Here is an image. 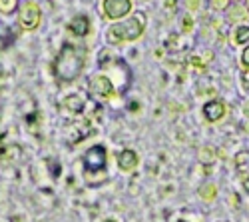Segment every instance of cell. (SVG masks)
I'll use <instances>...</instances> for the list:
<instances>
[{
  "instance_id": "obj_17",
  "label": "cell",
  "mask_w": 249,
  "mask_h": 222,
  "mask_svg": "<svg viewBox=\"0 0 249 222\" xmlns=\"http://www.w3.org/2000/svg\"><path fill=\"white\" fill-rule=\"evenodd\" d=\"M212 8L213 10H227L230 8V0H212Z\"/></svg>"
},
{
  "instance_id": "obj_23",
  "label": "cell",
  "mask_w": 249,
  "mask_h": 222,
  "mask_svg": "<svg viewBox=\"0 0 249 222\" xmlns=\"http://www.w3.org/2000/svg\"><path fill=\"white\" fill-rule=\"evenodd\" d=\"M165 6H168V8H176V0H165Z\"/></svg>"
},
{
  "instance_id": "obj_22",
  "label": "cell",
  "mask_w": 249,
  "mask_h": 222,
  "mask_svg": "<svg viewBox=\"0 0 249 222\" xmlns=\"http://www.w3.org/2000/svg\"><path fill=\"white\" fill-rule=\"evenodd\" d=\"M241 82H243V88L249 92V72H243L241 74Z\"/></svg>"
},
{
  "instance_id": "obj_6",
  "label": "cell",
  "mask_w": 249,
  "mask_h": 222,
  "mask_svg": "<svg viewBox=\"0 0 249 222\" xmlns=\"http://www.w3.org/2000/svg\"><path fill=\"white\" fill-rule=\"evenodd\" d=\"M40 24V8L34 2H28L20 12V26L24 30H36Z\"/></svg>"
},
{
  "instance_id": "obj_27",
  "label": "cell",
  "mask_w": 249,
  "mask_h": 222,
  "mask_svg": "<svg viewBox=\"0 0 249 222\" xmlns=\"http://www.w3.org/2000/svg\"><path fill=\"white\" fill-rule=\"evenodd\" d=\"M106 222H114V220H106Z\"/></svg>"
},
{
  "instance_id": "obj_2",
  "label": "cell",
  "mask_w": 249,
  "mask_h": 222,
  "mask_svg": "<svg viewBox=\"0 0 249 222\" xmlns=\"http://www.w3.org/2000/svg\"><path fill=\"white\" fill-rule=\"evenodd\" d=\"M143 30H146V14L138 12L132 18L112 24L108 30V40L110 42H132L143 34Z\"/></svg>"
},
{
  "instance_id": "obj_16",
  "label": "cell",
  "mask_w": 249,
  "mask_h": 222,
  "mask_svg": "<svg viewBox=\"0 0 249 222\" xmlns=\"http://www.w3.org/2000/svg\"><path fill=\"white\" fill-rule=\"evenodd\" d=\"M16 4H18V0H0V12L8 14L16 8Z\"/></svg>"
},
{
  "instance_id": "obj_4",
  "label": "cell",
  "mask_w": 249,
  "mask_h": 222,
  "mask_svg": "<svg viewBox=\"0 0 249 222\" xmlns=\"http://www.w3.org/2000/svg\"><path fill=\"white\" fill-rule=\"evenodd\" d=\"M88 88H90V94L98 100H110L114 94V84L108 76H94L90 80Z\"/></svg>"
},
{
  "instance_id": "obj_5",
  "label": "cell",
  "mask_w": 249,
  "mask_h": 222,
  "mask_svg": "<svg viewBox=\"0 0 249 222\" xmlns=\"http://www.w3.org/2000/svg\"><path fill=\"white\" fill-rule=\"evenodd\" d=\"M132 10V0H104V16L120 20Z\"/></svg>"
},
{
  "instance_id": "obj_1",
  "label": "cell",
  "mask_w": 249,
  "mask_h": 222,
  "mask_svg": "<svg viewBox=\"0 0 249 222\" xmlns=\"http://www.w3.org/2000/svg\"><path fill=\"white\" fill-rule=\"evenodd\" d=\"M86 62V48L82 44H64L60 48L56 62H54V74L62 82H72L76 80Z\"/></svg>"
},
{
  "instance_id": "obj_24",
  "label": "cell",
  "mask_w": 249,
  "mask_h": 222,
  "mask_svg": "<svg viewBox=\"0 0 249 222\" xmlns=\"http://www.w3.org/2000/svg\"><path fill=\"white\" fill-rule=\"evenodd\" d=\"M245 114L249 116V102H245Z\"/></svg>"
},
{
  "instance_id": "obj_25",
  "label": "cell",
  "mask_w": 249,
  "mask_h": 222,
  "mask_svg": "<svg viewBox=\"0 0 249 222\" xmlns=\"http://www.w3.org/2000/svg\"><path fill=\"white\" fill-rule=\"evenodd\" d=\"M247 8H249V0H247Z\"/></svg>"
},
{
  "instance_id": "obj_20",
  "label": "cell",
  "mask_w": 249,
  "mask_h": 222,
  "mask_svg": "<svg viewBox=\"0 0 249 222\" xmlns=\"http://www.w3.org/2000/svg\"><path fill=\"white\" fill-rule=\"evenodd\" d=\"M241 62H243V66L245 68H249V46L243 50V56H241Z\"/></svg>"
},
{
  "instance_id": "obj_7",
  "label": "cell",
  "mask_w": 249,
  "mask_h": 222,
  "mask_svg": "<svg viewBox=\"0 0 249 222\" xmlns=\"http://www.w3.org/2000/svg\"><path fill=\"white\" fill-rule=\"evenodd\" d=\"M203 116L210 120V122H217L225 116V104L221 100H212V102H207L203 106Z\"/></svg>"
},
{
  "instance_id": "obj_21",
  "label": "cell",
  "mask_w": 249,
  "mask_h": 222,
  "mask_svg": "<svg viewBox=\"0 0 249 222\" xmlns=\"http://www.w3.org/2000/svg\"><path fill=\"white\" fill-rule=\"evenodd\" d=\"M185 4H188L190 10H197L199 8V0H185Z\"/></svg>"
},
{
  "instance_id": "obj_3",
  "label": "cell",
  "mask_w": 249,
  "mask_h": 222,
  "mask_svg": "<svg viewBox=\"0 0 249 222\" xmlns=\"http://www.w3.org/2000/svg\"><path fill=\"white\" fill-rule=\"evenodd\" d=\"M108 166V152L102 144L92 146L86 154H84V170L88 174V178L92 174H104Z\"/></svg>"
},
{
  "instance_id": "obj_10",
  "label": "cell",
  "mask_w": 249,
  "mask_h": 222,
  "mask_svg": "<svg viewBox=\"0 0 249 222\" xmlns=\"http://www.w3.org/2000/svg\"><path fill=\"white\" fill-rule=\"evenodd\" d=\"M118 166H120L122 170H126V172L134 170V168L138 166V154H136L134 150H124V152L120 154V158H118Z\"/></svg>"
},
{
  "instance_id": "obj_28",
  "label": "cell",
  "mask_w": 249,
  "mask_h": 222,
  "mask_svg": "<svg viewBox=\"0 0 249 222\" xmlns=\"http://www.w3.org/2000/svg\"><path fill=\"white\" fill-rule=\"evenodd\" d=\"M233 2H237V0H233Z\"/></svg>"
},
{
  "instance_id": "obj_13",
  "label": "cell",
  "mask_w": 249,
  "mask_h": 222,
  "mask_svg": "<svg viewBox=\"0 0 249 222\" xmlns=\"http://www.w3.org/2000/svg\"><path fill=\"white\" fill-rule=\"evenodd\" d=\"M215 150L213 148H210V146H203L201 150H199V160H201V162L203 164H212L213 162V160H215Z\"/></svg>"
},
{
  "instance_id": "obj_26",
  "label": "cell",
  "mask_w": 249,
  "mask_h": 222,
  "mask_svg": "<svg viewBox=\"0 0 249 222\" xmlns=\"http://www.w3.org/2000/svg\"><path fill=\"white\" fill-rule=\"evenodd\" d=\"M178 222H185V220H178Z\"/></svg>"
},
{
  "instance_id": "obj_14",
  "label": "cell",
  "mask_w": 249,
  "mask_h": 222,
  "mask_svg": "<svg viewBox=\"0 0 249 222\" xmlns=\"http://www.w3.org/2000/svg\"><path fill=\"white\" fill-rule=\"evenodd\" d=\"M235 166H237V170H241V172L249 166V152H247V150H241V152L235 156Z\"/></svg>"
},
{
  "instance_id": "obj_18",
  "label": "cell",
  "mask_w": 249,
  "mask_h": 222,
  "mask_svg": "<svg viewBox=\"0 0 249 222\" xmlns=\"http://www.w3.org/2000/svg\"><path fill=\"white\" fill-rule=\"evenodd\" d=\"M181 26H183L185 32H192V28H194V20H192L190 16H185V18H183V22H181Z\"/></svg>"
},
{
  "instance_id": "obj_11",
  "label": "cell",
  "mask_w": 249,
  "mask_h": 222,
  "mask_svg": "<svg viewBox=\"0 0 249 222\" xmlns=\"http://www.w3.org/2000/svg\"><path fill=\"white\" fill-rule=\"evenodd\" d=\"M249 18V8L247 6H243V4H233V6H230L227 8V20L230 22H243V20H247Z\"/></svg>"
},
{
  "instance_id": "obj_19",
  "label": "cell",
  "mask_w": 249,
  "mask_h": 222,
  "mask_svg": "<svg viewBox=\"0 0 249 222\" xmlns=\"http://www.w3.org/2000/svg\"><path fill=\"white\" fill-rule=\"evenodd\" d=\"M192 64H194L196 68H203V66H205L203 58H199V56H194V58H192Z\"/></svg>"
},
{
  "instance_id": "obj_8",
  "label": "cell",
  "mask_w": 249,
  "mask_h": 222,
  "mask_svg": "<svg viewBox=\"0 0 249 222\" xmlns=\"http://www.w3.org/2000/svg\"><path fill=\"white\" fill-rule=\"evenodd\" d=\"M70 32L76 34V36H86L90 32V20H88V16H84V14L74 16V20L70 22Z\"/></svg>"
},
{
  "instance_id": "obj_12",
  "label": "cell",
  "mask_w": 249,
  "mask_h": 222,
  "mask_svg": "<svg viewBox=\"0 0 249 222\" xmlns=\"http://www.w3.org/2000/svg\"><path fill=\"white\" fill-rule=\"evenodd\" d=\"M199 196H201L203 200H207V202H212V200L217 196V186H215V184H203V186L199 188Z\"/></svg>"
},
{
  "instance_id": "obj_9",
  "label": "cell",
  "mask_w": 249,
  "mask_h": 222,
  "mask_svg": "<svg viewBox=\"0 0 249 222\" xmlns=\"http://www.w3.org/2000/svg\"><path fill=\"white\" fill-rule=\"evenodd\" d=\"M64 110H72V112H82L86 106V98L84 96H80V94H72L68 98L62 100V104H60Z\"/></svg>"
},
{
  "instance_id": "obj_15",
  "label": "cell",
  "mask_w": 249,
  "mask_h": 222,
  "mask_svg": "<svg viewBox=\"0 0 249 222\" xmlns=\"http://www.w3.org/2000/svg\"><path fill=\"white\" fill-rule=\"evenodd\" d=\"M235 42L237 44H247L249 42V26H239L235 30Z\"/></svg>"
}]
</instances>
